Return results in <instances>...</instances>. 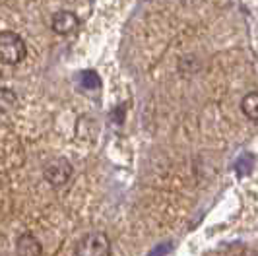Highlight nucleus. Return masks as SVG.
Segmentation results:
<instances>
[{"label": "nucleus", "mask_w": 258, "mask_h": 256, "mask_svg": "<svg viewBox=\"0 0 258 256\" xmlns=\"http://www.w3.org/2000/svg\"><path fill=\"white\" fill-rule=\"evenodd\" d=\"M27 54L26 41L16 31H0V62L20 64Z\"/></svg>", "instance_id": "obj_1"}, {"label": "nucleus", "mask_w": 258, "mask_h": 256, "mask_svg": "<svg viewBox=\"0 0 258 256\" xmlns=\"http://www.w3.org/2000/svg\"><path fill=\"white\" fill-rule=\"evenodd\" d=\"M76 256H111V239L101 231L86 233L76 243Z\"/></svg>", "instance_id": "obj_2"}, {"label": "nucleus", "mask_w": 258, "mask_h": 256, "mask_svg": "<svg viewBox=\"0 0 258 256\" xmlns=\"http://www.w3.org/2000/svg\"><path fill=\"white\" fill-rule=\"evenodd\" d=\"M43 175L45 180L54 188L64 186L72 177V163L66 157H52L43 167Z\"/></svg>", "instance_id": "obj_3"}, {"label": "nucleus", "mask_w": 258, "mask_h": 256, "mask_svg": "<svg viewBox=\"0 0 258 256\" xmlns=\"http://www.w3.org/2000/svg\"><path fill=\"white\" fill-rule=\"evenodd\" d=\"M78 26H80V20L76 14L70 10H62V12H56L52 16V29L58 35H70L76 31Z\"/></svg>", "instance_id": "obj_4"}, {"label": "nucleus", "mask_w": 258, "mask_h": 256, "mask_svg": "<svg viewBox=\"0 0 258 256\" xmlns=\"http://www.w3.org/2000/svg\"><path fill=\"white\" fill-rule=\"evenodd\" d=\"M16 254L18 256H41L43 254V244L35 235L24 233L18 237L16 243Z\"/></svg>", "instance_id": "obj_5"}, {"label": "nucleus", "mask_w": 258, "mask_h": 256, "mask_svg": "<svg viewBox=\"0 0 258 256\" xmlns=\"http://www.w3.org/2000/svg\"><path fill=\"white\" fill-rule=\"evenodd\" d=\"M18 107V95L10 88H0V115L12 113Z\"/></svg>", "instance_id": "obj_6"}, {"label": "nucleus", "mask_w": 258, "mask_h": 256, "mask_svg": "<svg viewBox=\"0 0 258 256\" xmlns=\"http://www.w3.org/2000/svg\"><path fill=\"white\" fill-rule=\"evenodd\" d=\"M241 109H243V113L246 115V118H250V120H258V93L256 91H250V93H246L245 97H243V101H241Z\"/></svg>", "instance_id": "obj_7"}, {"label": "nucleus", "mask_w": 258, "mask_h": 256, "mask_svg": "<svg viewBox=\"0 0 258 256\" xmlns=\"http://www.w3.org/2000/svg\"><path fill=\"white\" fill-rule=\"evenodd\" d=\"M82 80H84L86 88H99V86H101V82H99V78H97L95 72H84V74H82Z\"/></svg>", "instance_id": "obj_8"}]
</instances>
